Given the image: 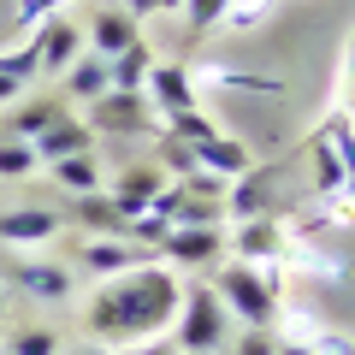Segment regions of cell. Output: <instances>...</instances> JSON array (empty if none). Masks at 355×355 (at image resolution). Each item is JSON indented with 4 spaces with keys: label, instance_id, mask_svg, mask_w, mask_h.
Listing matches in <instances>:
<instances>
[{
    "label": "cell",
    "instance_id": "obj_1",
    "mask_svg": "<svg viewBox=\"0 0 355 355\" xmlns=\"http://www.w3.org/2000/svg\"><path fill=\"white\" fill-rule=\"evenodd\" d=\"M178 296H184L178 272H166L154 261V266H137V272L107 279L101 291L89 296L83 326L107 349H125V343H142V338H166L172 331V314H178Z\"/></svg>",
    "mask_w": 355,
    "mask_h": 355
},
{
    "label": "cell",
    "instance_id": "obj_2",
    "mask_svg": "<svg viewBox=\"0 0 355 355\" xmlns=\"http://www.w3.org/2000/svg\"><path fill=\"white\" fill-rule=\"evenodd\" d=\"M225 343H231V314L214 296V284L207 279L184 284L178 314H172V349L178 355H214V349H225Z\"/></svg>",
    "mask_w": 355,
    "mask_h": 355
},
{
    "label": "cell",
    "instance_id": "obj_3",
    "mask_svg": "<svg viewBox=\"0 0 355 355\" xmlns=\"http://www.w3.org/2000/svg\"><path fill=\"white\" fill-rule=\"evenodd\" d=\"M207 284H214V296L225 302L231 320H243V326H279V296H272V284L261 279V266L219 261Z\"/></svg>",
    "mask_w": 355,
    "mask_h": 355
},
{
    "label": "cell",
    "instance_id": "obj_4",
    "mask_svg": "<svg viewBox=\"0 0 355 355\" xmlns=\"http://www.w3.org/2000/svg\"><path fill=\"white\" fill-rule=\"evenodd\" d=\"M219 261H225L219 225H172L160 243V266H178V272H214Z\"/></svg>",
    "mask_w": 355,
    "mask_h": 355
},
{
    "label": "cell",
    "instance_id": "obj_5",
    "mask_svg": "<svg viewBox=\"0 0 355 355\" xmlns=\"http://www.w3.org/2000/svg\"><path fill=\"white\" fill-rule=\"evenodd\" d=\"M160 254L142 249V243H125V237H89L77 243V266L83 272H101V279H119V272H137V266H154Z\"/></svg>",
    "mask_w": 355,
    "mask_h": 355
},
{
    "label": "cell",
    "instance_id": "obj_6",
    "mask_svg": "<svg viewBox=\"0 0 355 355\" xmlns=\"http://www.w3.org/2000/svg\"><path fill=\"white\" fill-rule=\"evenodd\" d=\"M142 101H148L154 119L184 113V107H202V101H196V77L184 71V65H166V60L148 65V77H142Z\"/></svg>",
    "mask_w": 355,
    "mask_h": 355
},
{
    "label": "cell",
    "instance_id": "obj_7",
    "mask_svg": "<svg viewBox=\"0 0 355 355\" xmlns=\"http://www.w3.org/2000/svg\"><path fill=\"white\" fill-rule=\"evenodd\" d=\"M225 249H231V261L272 266V261H284V225H279V219H266V214L237 219V231L225 237Z\"/></svg>",
    "mask_w": 355,
    "mask_h": 355
},
{
    "label": "cell",
    "instance_id": "obj_8",
    "mask_svg": "<svg viewBox=\"0 0 355 355\" xmlns=\"http://www.w3.org/2000/svg\"><path fill=\"white\" fill-rule=\"evenodd\" d=\"M36 60H42V77H60L65 65L83 53V24L77 18H65V12H53V18H42L36 24Z\"/></svg>",
    "mask_w": 355,
    "mask_h": 355
},
{
    "label": "cell",
    "instance_id": "obj_9",
    "mask_svg": "<svg viewBox=\"0 0 355 355\" xmlns=\"http://www.w3.org/2000/svg\"><path fill=\"white\" fill-rule=\"evenodd\" d=\"M65 231V214L53 207H0V243L6 249H42Z\"/></svg>",
    "mask_w": 355,
    "mask_h": 355
},
{
    "label": "cell",
    "instance_id": "obj_10",
    "mask_svg": "<svg viewBox=\"0 0 355 355\" xmlns=\"http://www.w3.org/2000/svg\"><path fill=\"white\" fill-rule=\"evenodd\" d=\"M107 89H113V77H107V60H101V53H89V48L60 71V101H65V107H95Z\"/></svg>",
    "mask_w": 355,
    "mask_h": 355
},
{
    "label": "cell",
    "instance_id": "obj_11",
    "mask_svg": "<svg viewBox=\"0 0 355 355\" xmlns=\"http://www.w3.org/2000/svg\"><path fill=\"white\" fill-rule=\"evenodd\" d=\"M160 190H166V166H125V172L113 178L107 202H113L125 219H137V214H148V207H154V196H160Z\"/></svg>",
    "mask_w": 355,
    "mask_h": 355
},
{
    "label": "cell",
    "instance_id": "obj_12",
    "mask_svg": "<svg viewBox=\"0 0 355 355\" xmlns=\"http://www.w3.org/2000/svg\"><path fill=\"white\" fill-rule=\"evenodd\" d=\"M130 42H142V24L125 12V6H101V12L83 24V48H89V53H101V60L125 53Z\"/></svg>",
    "mask_w": 355,
    "mask_h": 355
},
{
    "label": "cell",
    "instance_id": "obj_13",
    "mask_svg": "<svg viewBox=\"0 0 355 355\" xmlns=\"http://www.w3.org/2000/svg\"><path fill=\"white\" fill-rule=\"evenodd\" d=\"M71 284H77V272L60 266V261H18L12 266V291L18 296H36V302H65Z\"/></svg>",
    "mask_w": 355,
    "mask_h": 355
},
{
    "label": "cell",
    "instance_id": "obj_14",
    "mask_svg": "<svg viewBox=\"0 0 355 355\" xmlns=\"http://www.w3.org/2000/svg\"><path fill=\"white\" fill-rule=\"evenodd\" d=\"M30 148H36V160H42V166H48V160H65V154H95V130H89L83 119L60 113L36 142H30Z\"/></svg>",
    "mask_w": 355,
    "mask_h": 355
},
{
    "label": "cell",
    "instance_id": "obj_15",
    "mask_svg": "<svg viewBox=\"0 0 355 355\" xmlns=\"http://www.w3.org/2000/svg\"><path fill=\"white\" fill-rule=\"evenodd\" d=\"M196 166L202 172H214V178H243V172H254V154H249V142H237V137H207V142H196Z\"/></svg>",
    "mask_w": 355,
    "mask_h": 355
},
{
    "label": "cell",
    "instance_id": "obj_16",
    "mask_svg": "<svg viewBox=\"0 0 355 355\" xmlns=\"http://www.w3.org/2000/svg\"><path fill=\"white\" fill-rule=\"evenodd\" d=\"M42 172H48L53 184L71 196V202H77V196H101V190H107V178H101V166H95V154H65V160H48Z\"/></svg>",
    "mask_w": 355,
    "mask_h": 355
},
{
    "label": "cell",
    "instance_id": "obj_17",
    "mask_svg": "<svg viewBox=\"0 0 355 355\" xmlns=\"http://www.w3.org/2000/svg\"><path fill=\"white\" fill-rule=\"evenodd\" d=\"M148 65H154L148 42H130L125 53H113V60H107V77H113L119 95H142V77H148Z\"/></svg>",
    "mask_w": 355,
    "mask_h": 355
},
{
    "label": "cell",
    "instance_id": "obj_18",
    "mask_svg": "<svg viewBox=\"0 0 355 355\" xmlns=\"http://www.w3.org/2000/svg\"><path fill=\"white\" fill-rule=\"evenodd\" d=\"M308 160H314V190L326 196V202H349V178H343L338 154L326 148V137H314V142H308Z\"/></svg>",
    "mask_w": 355,
    "mask_h": 355
},
{
    "label": "cell",
    "instance_id": "obj_19",
    "mask_svg": "<svg viewBox=\"0 0 355 355\" xmlns=\"http://www.w3.org/2000/svg\"><path fill=\"white\" fill-rule=\"evenodd\" d=\"M71 214L83 219V225L95 231V237H125V225H130V219L119 214L113 202H107V190H101V196H77V202H71ZM125 243H130V237H125Z\"/></svg>",
    "mask_w": 355,
    "mask_h": 355
},
{
    "label": "cell",
    "instance_id": "obj_20",
    "mask_svg": "<svg viewBox=\"0 0 355 355\" xmlns=\"http://www.w3.org/2000/svg\"><path fill=\"white\" fill-rule=\"evenodd\" d=\"M320 137H326V148L338 154L343 178H349V202H355V119H349V113L338 107V113H331L326 125H320Z\"/></svg>",
    "mask_w": 355,
    "mask_h": 355
},
{
    "label": "cell",
    "instance_id": "obj_21",
    "mask_svg": "<svg viewBox=\"0 0 355 355\" xmlns=\"http://www.w3.org/2000/svg\"><path fill=\"white\" fill-rule=\"evenodd\" d=\"M60 113H65V101H30V107H18V113H12V125H6V130H12L18 142H36Z\"/></svg>",
    "mask_w": 355,
    "mask_h": 355
},
{
    "label": "cell",
    "instance_id": "obj_22",
    "mask_svg": "<svg viewBox=\"0 0 355 355\" xmlns=\"http://www.w3.org/2000/svg\"><path fill=\"white\" fill-rule=\"evenodd\" d=\"M160 125H166V137L190 142V148H196V142H207V137H219V125H214V119L202 113V107H184V113H166Z\"/></svg>",
    "mask_w": 355,
    "mask_h": 355
},
{
    "label": "cell",
    "instance_id": "obj_23",
    "mask_svg": "<svg viewBox=\"0 0 355 355\" xmlns=\"http://www.w3.org/2000/svg\"><path fill=\"white\" fill-rule=\"evenodd\" d=\"M0 355H60V331L24 326V331H12V338L0 343Z\"/></svg>",
    "mask_w": 355,
    "mask_h": 355
},
{
    "label": "cell",
    "instance_id": "obj_24",
    "mask_svg": "<svg viewBox=\"0 0 355 355\" xmlns=\"http://www.w3.org/2000/svg\"><path fill=\"white\" fill-rule=\"evenodd\" d=\"M36 172H42V160L30 142H18V137L0 142V178H36Z\"/></svg>",
    "mask_w": 355,
    "mask_h": 355
},
{
    "label": "cell",
    "instance_id": "obj_25",
    "mask_svg": "<svg viewBox=\"0 0 355 355\" xmlns=\"http://www.w3.org/2000/svg\"><path fill=\"white\" fill-rule=\"evenodd\" d=\"M225 6H231V0H184L178 12H184V24H190V36H207L214 24H225Z\"/></svg>",
    "mask_w": 355,
    "mask_h": 355
},
{
    "label": "cell",
    "instance_id": "obj_26",
    "mask_svg": "<svg viewBox=\"0 0 355 355\" xmlns=\"http://www.w3.org/2000/svg\"><path fill=\"white\" fill-rule=\"evenodd\" d=\"M225 355H279V338L272 326H243V338H231Z\"/></svg>",
    "mask_w": 355,
    "mask_h": 355
},
{
    "label": "cell",
    "instance_id": "obj_27",
    "mask_svg": "<svg viewBox=\"0 0 355 355\" xmlns=\"http://www.w3.org/2000/svg\"><path fill=\"white\" fill-rule=\"evenodd\" d=\"M0 71H6V77H12V83H36V77H42V60H36V42H30V48H18V53H0Z\"/></svg>",
    "mask_w": 355,
    "mask_h": 355
},
{
    "label": "cell",
    "instance_id": "obj_28",
    "mask_svg": "<svg viewBox=\"0 0 355 355\" xmlns=\"http://www.w3.org/2000/svg\"><path fill=\"white\" fill-rule=\"evenodd\" d=\"M160 166H172L178 178L202 172V166H196V148H190V142H178V137H166V130H160Z\"/></svg>",
    "mask_w": 355,
    "mask_h": 355
},
{
    "label": "cell",
    "instance_id": "obj_29",
    "mask_svg": "<svg viewBox=\"0 0 355 355\" xmlns=\"http://www.w3.org/2000/svg\"><path fill=\"white\" fill-rule=\"evenodd\" d=\"M266 12H272V0H231V6H225V24L231 30H254Z\"/></svg>",
    "mask_w": 355,
    "mask_h": 355
},
{
    "label": "cell",
    "instance_id": "obj_30",
    "mask_svg": "<svg viewBox=\"0 0 355 355\" xmlns=\"http://www.w3.org/2000/svg\"><path fill=\"white\" fill-rule=\"evenodd\" d=\"M219 83H231V89H261V95H284V83L279 77H254V71H214Z\"/></svg>",
    "mask_w": 355,
    "mask_h": 355
},
{
    "label": "cell",
    "instance_id": "obj_31",
    "mask_svg": "<svg viewBox=\"0 0 355 355\" xmlns=\"http://www.w3.org/2000/svg\"><path fill=\"white\" fill-rule=\"evenodd\" d=\"M178 6H184V0H125V12L137 18V24H142V18H154V12H178Z\"/></svg>",
    "mask_w": 355,
    "mask_h": 355
},
{
    "label": "cell",
    "instance_id": "obj_32",
    "mask_svg": "<svg viewBox=\"0 0 355 355\" xmlns=\"http://www.w3.org/2000/svg\"><path fill=\"white\" fill-rule=\"evenodd\" d=\"M113 355H178V349H172V338H142V343H125V349H113Z\"/></svg>",
    "mask_w": 355,
    "mask_h": 355
},
{
    "label": "cell",
    "instance_id": "obj_33",
    "mask_svg": "<svg viewBox=\"0 0 355 355\" xmlns=\"http://www.w3.org/2000/svg\"><path fill=\"white\" fill-rule=\"evenodd\" d=\"M308 349H314V355H355L343 338H308Z\"/></svg>",
    "mask_w": 355,
    "mask_h": 355
},
{
    "label": "cell",
    "instance_id": "obj_34",
    "mask_svg": "<svg viewBox=\"0 0 355 355\" xmlns=\"http://www.w3.org/2000/svg\"><path fill=\"white\" fill-rule=\"evenodd\" d=\"M18 95H24V83H12V77L0 71V107H18Z\"/></svg>",
    "mask_w": 355,
    "mask_h": 355
},
{
    "label": "cell",
    "instance_id": "obj_35",
    "mask_svg": "<svg viewBox=\"0 0 355 355\" xmlns=\"http://www.w3.org/2000/svg\"><path fill=\"white\" fill-rule=\"evenodd\" d=\"M71 355H113V349H107V343H95V338H89V343H77Z\"/></svg>",
    "mask_w": 355,
    "mask_h": 355
},
{
    "label": "cell",
    "instance_id": "obj_36",
    "mask_svg": "<svg viewBox=\"0 0 355 355\" xmlns=\"http://www.w3.org/2000/svg\"><path fill=\"white\" fill-rule=\"evenodd\" d=\"M279 355H314L308 343H279Z\"/></svg>",
    "mask_w": 355,
    "mask_h": 355
},
{
    "label": "cell",
    "instance_id": "obj_37",
    "mask_svg": "<svg viewBox=\"0 0 355 355\" xmlns=\"http://www.w3.org/2000/svg\"><path fill=\"white\" fill-rule=\"evenodd\" d=\"M349 77H355V42H349Z\"/></svg>",
    "mask_w": 355,
    "mask_h": 355
},
{
    "label": "cell",
    "instance_id": "obj_38",
    "mask_svg": "<svg viewBox=\"0 0 355 355\" xmlns=\"http://www.w3.org/2000/svg\"><path fill=\"white\" fill-rule=\"evenodd\" d=\"M0 314H6V284H0Z\"/></svg>",
    "mask_w": 355,
    "mask_h": 355
},
{
    "label": "cell",
    "instance_id": "obj_39",
    "mask_svg": "<svg viewBox=\"0 0 355 355\" xmlns=\"http://www.w3.org/2000/svg\"><path fill=\"white\" fill-rule=\"evenodd\" d=\"M42 6H65V0H42Z\"/></svg>",
    "mask_w": 355,
    "mask_h": 355
}]
</instances>
